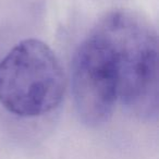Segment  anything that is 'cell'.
I'll return each instance as SVG.
<instances>
[{
    "label": "cell",
    "instance_id": "cell-1",
    "mask_svg": "<svg viewBox=\"0 0 159 159\" xmlns=\"http://www.w3.org/2000/svg\"><path fill=\"white\" fill-rule=\"evenodd\" d=\"M96 31L110 44L118 74V100L136 117L158 115V40L142 19L124 11L109 13Z\"/></svg>",
    "mask_w": 159,
    "mask_h": 159
},
{
    "label": "cell",
    "instance_id": "cell-2",
    "mask_svg": "<svg viewBox=\"0 0 159 159\" xmlns=\"http://www.w3.org/2000/svg\"><path fill=\"white\" fill-rule=\"evenodd\" d=\"M64 89L61 63L42 40H22L0 61V104L19 117L52 111L61 102Z\"/></svg>",
    "mask_w": 159,
    "mask_h": 159
},
{
    "label": "cell",
    "instance_id": "cell-3",
    "mask_svg": "<svg viewBox=\"0 0 159 159\" xmlns=\"http://www.w3.org/2000/svg\"><path fill=\"white\" fill-rule=\"evenodd\" d=\"M71 84L80 119L89 126L106 123L118 100V74L110 44L96 30L73 57Z\"/></svg>",
    "mask_w": 159,
    "mask_h": 159
}]
</instances>
